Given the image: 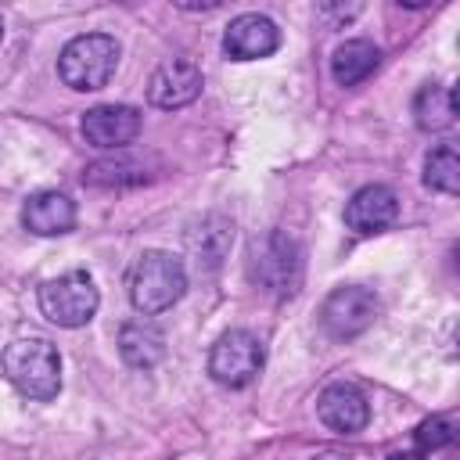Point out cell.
Wrapping results in <instances>:
<instances>
[{
    "instance_id": "6da1fadb",
    "label": "cell",
    "mask_w": 460,
    "mask_h": 460,
    "mask_svg": "<svg viewBox=\"0 0 460 460\" xmlns=\"http://www.w3.org/2000/svg\"><path fill=\"white\" fill-rule=\"evenodd\" d=\"M7 381L36 402H47L61 388V356L47 338H18L4 349L0 359Z\"/></svg>"
},
{
    "instance_id": "7a4b0ae2",
    "label": "cell",
    "mask_w": 460,
    "mask_h": 460,
    "mask_svg": "<svg viewBox=\"0 0 460 460\" xmlns=\"http://www.w3.org/2000/svg\"><path fill=\"white\" fill-rule=\"evenodd\" d=\"M187 291V270L172 252H144L129 270V302L137 313L155 316L172 309Z\"/></svg>"
},
{
    "instance_id": "3957f363",
    "label": "cell",
    "mask_w": 460,
    "mask_h": 460,
    "mask_svg": "<svg viewBox=\"0 0 460 460\" xmlns=\"http://www.w3.org/2000/svg\"><path fill=\"white\" fill-rule=\"evenodd\" d=\"M115 65H119V43L104 32H86L68 40L58 58V72L72 90H101L115 75Z\"/></svg>"
},
{
    "instance_id": "277c9868",
    "label": "cell",
    "mask_w": 460,
    "mask_h": 460,
    "mask_svg": "<svg viewBox=\"0 0 460 460\" xmlns=\"http://www.w3.org/2000/svg\"><path fill=\"white\" fill-rule=\"evenodd\" d=\"M101 295L86 270H68L40 288V309L58 327H83L93 320Z\"/></svg>"
},
{
    "instance_id": "5b68a950",
    "label": "cell",
    "mask_w": 460,
    "mask_h": 460,
    "mask_svg": "<svg viewBox=\"0 0 460 460\" xmlns=\"http://www.w3.org/2000/svg\"><path fill=\"white\" fill-rule=\"evenodd\" d=\"M262 363H266V352H262V341L252 331H226L212 345L208 374L226 388H244L259 377Z\"/></svg>"
},
{
    "instance_id": "8992f818",
    "label": "cell",
    "mask_w": 460,
    "mask_h": 460,
    "mask_svg": "<svg viewBox=\"0 0 460 460\" xmlns=\"http://www.w3.org/2000/svg\"><path fill=\"white\" fill-rule=\"evenodd\" d=\"M374 316H377V298H374V291L356 288V284L334 288V291L327 295L323 309H320V320H323L327 334H334V338H356V334H363V331L374 323Z\"/></svg>"
},
{
    "instance_id": "52a82bcc",
    "label": "cell",
    "mask_w": 460,
    "mask_h": 460,
    "mask_svg": "<svg viewBox=\"0 0 460 460\" xmlns=\"http://www.w3.org/2000/svg\"><path fill=\"white\" fill-rule=\"evenodd\" d=\"M83 137L101 151H119L140 137V111L133 104H97L83 115Z\"/></svg>"
},
{
    "instance_id": "ba28073f",
    "label": "cell",
    "mask_w": 460,
    "mask_h": 460,
    "mask_svg": "<svg viewBox=\"0 0 460 460\" xmlns=\"http://www.w3.org/2000/svg\"><path fill=\"white\" fill-rule=\"evenodd\" d=\"M198 93H201V68L187 58L162 61L147 79V101L155 108H165V111L190 104Z\"/></svg>"
},
{
    "instance_id": "9c48e42d",
    "label": "cell",
    "mask_w": 460,
    "mask_h": 460,
    "mask_svg": "<svg viewBox=\"0 0 460 460\" xmlns=\"http://www.w3.org/2000/svg\"><path fill=\"white\" fill-rule=\"evenodd\" d=\"M280 47V29L266 14H237L223 32V50L234 61L270 58Z\"/></svg>"
},
{
    "instance_id": "30bf717a",
    "label": "cell",
    "mask_w": 460,
    "mask_h": 460,
    "mask_svg": "<svg viewBox=\"0 0 460 460\" xmlns=\"http://www.w3.org/2000/svg\"><path fill=\"white\" fill-rule=\"evenodd\" d=\"M399 216V198L392 187H381V183H370V187H359L349 205H345V226L352 234H381L385 226H392Z\"/></svg>"
},
{
    "instance_id": "8fae6325",
    "label": "cell",
    "mask_w": 460,
    "mask_h": 460,
    "mask_svg": "<svg viewBox=\"0 0 460 460\" xmlns=\"http://www.w3.org/2000/svg\"><path fill=\"white\" fill-rule=\"evenodd\" d=\"M316 413L320 420L338 431V435H356L367 428L370 420V406H367V395L356 388V385H327L320 392V402H316Z\"/></svg>"
},
{
    "instance_id": "7c38bea8",
    "label": "cell",
    "mask_w": 460,
    "mask_h": 460,
    "mask_svg": "<svg viewBox=\"0 0 460 460\" xmlns=\"http://www.w3.org/2000/svg\"><path fill=\"white\" fill-rule=\"evenodd\" d=\"M255 273H259V280H262L270 291L291 295V291L298 288V277H302L298 248H295L288 237L273 234V237L262 244V259L255 262Z\"/></svg>"
},
{
    "instance_id": "4fadbf2b",
    "label": "cell",
    "mask_w": 460,
    "mask_h": 460,
    "mask_svg": "<svg viewBox=\"0 0 460 460\" xmlns=\"http://www.w3.org/2000/svg\"><path fill=\"white\" fill-rule=\"evenodd\" d=\"M22 223L25 230L40 234V237H54V234H68L75 226V205L68 194L61 190H40L25 201L22 208Z\"/></svg>"
},
{
    "instance_id": "5bb4252c",
    "label": "cell",
    "mask_w": 460,
    "mask_h": 460,
    "mask_svg": "<svg viewBox=\"0 0 460 460\" xmlns=\"http://www.w3.org/2000/svg\"><path fill=\"white\" fill-rule=\"evenodd\" d=\"M119 352H122V359H126L129 367L151 370V367L165 356V334H162V327L151 323L147 316L129 320V323H122V331H119Z\"/></svg>"
},
{
    "instance_id": "9a60e30c",
    "label": "cell",
    "mask_w": 460,
    "mask_h": 460,
    "mask_svg": "<svg viewBox=\"0 0 460 460\" xmlns=\"http://www.w3.org/2000/svg\"><path fill=\"white\" fill-rule=\"evenodd\" d=\"M381 65V50L370 40H345L331 58V75L341 86H356L367 75H374Z\"/></svg>"
},
{
    "instance_id": "2e32d148",
    "label": "cell",
    "mask_w": 460,
    "mask_h": 460,
    "mask_svg": "<svg viewBox=\"0 0 460 460\" xmlns=\"http://www.w3.org/2000/svg\"><path fill=\"white\" fill-rule=\"evenodd\" d=\"M413 115H417V126L420 129H446L453 126L456 119V97L449 86H420L417 97H413Z\"/></svg>"
},
{
    "instance_id": "e0dca14e",
    "label": "cell",
    "mask_w": 460,
    "mask_h": 460,
    "mask_svg": "<svg viewBox=\"0 0 460 460\" xmlns=\"http://www.w3.org/2000/svg\"><path fill=\"white\" fill-rule=\"evenodd\" d=\"M424 183L431 190H442V194H456L460 190V158L453 147H438L428 155L424 162Z\"/></svg>"
},
{
    "instance_id": "ac0fdd59",
    "label": "cell",
    "mask_w": 460,
    "mask_h": 460,
    "mask_svg": "<svg viewBox=\"0 0 460 460\" xmlns=\"http://www.w3.org/2000/svg\"><path fill=\"white\" fill-rule=\"evenodd\" d=\"M453 438H456V428H453V420H446V417H431V420H424V424L413 431L417 453H435V449L449 446Z\"/></svg>"
},
{
    "instance_id": "d6986e66",
    "label": "cell",
    "mask_w": 460,
    "mask_h": 460,
    "mask_svg": "<svg viewBox=\"0 0 460 460\" xmlns=\"http://www.w3.org/2000/svg\"><path fill=\"white\" fill-rule=\"evenodd\" d=\"M180 11H212V7H219L223 0H172Z\"/></svg>"
},
{
    "instance_id": "ffe728a7",
    "label": "cell",
    "mask_w": 460,
    "mask_h": 460,
    "mask_svg": "<svg viewBox=\"0 0 460 460\" xmlns=\"http://www.w3.org/2000/svg\"><path fill=\"white\" fill-rule=\"evenodd\" d=\"M399 4H402V7H428L431 0H399Z\"/></svg>"
},
{
    "instance_id": "44dd1931",
    "label": "cell",
    "mask_w": 460,
    "mask_h": 460,
    "mask_svg": "<svg viewBox=\"0 0 460 460\" xmlns=\"http://www.w3.org/2000/svg\"><path fill=\"white\" fill-rule=\"evenodd\" d=\"M0 40H4V22H0Z\"/></svg>"
}]
</instances>
